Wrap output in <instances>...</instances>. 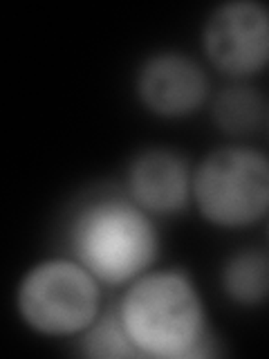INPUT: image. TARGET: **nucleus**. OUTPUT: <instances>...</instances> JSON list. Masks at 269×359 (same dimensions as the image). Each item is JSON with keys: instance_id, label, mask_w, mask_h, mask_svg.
Listing matches in <instances>:
<instances>
[{"instance_id": "obj_1", "label": "nucleus", "mask_w": 269, "mask_h": 359, "mask_svg": "<svg viewBox=\"0 0 269 359\" xmlns=\"http://www.w3.org/2000/svg\"><path fill=\"white\" fill-rule=\"evenodd\" d=\"M117 314L142 357H207L211 348L205 306L184 272H149L132 280Z\"/></svg>"}, {"instance_id": "obj_2", "label": "nucleus", "mask_w": 269, "mask_h": 359, "mask_svg": "<svg viewBox=\"0 0 269 359\" xmlns=\"http://www.w3.org/2000/svg\"><path fill=\"white\" fill-rule=\"evenodd\" d=\"M74 261L99 283H132L146 274L160 252L149 211L123 198L92 200L76 213L70 229Z\"/></svg>"}, {"instance_id": "obj_3", "label": "nucleus", "mask_w": 269, "mask_h": 359, "mask_svg": "<svg viewBox=\"0 0 269 359\" xmlns=\"http://www.w3.org/2000/svg\"><path fill=\"white\" fill-rule=\"evenodd\" d=\"M200 213L218 227H247L269 211V157L247 146L209 153L193 175Z\"/></svg>"}, {"instance_id": "obj_4", "label": "nucleus", "mask_w": 269, "mask_h": 359, "mask_svg": "<svg viewBox=\"0 0 269 359\" xmlns=\"http://www.w3.org/2000/svg\"><path fill=\"white\" fill-rule=\"evenodd\" d=\"M99 280L78 261L50 258L34 265L18 285V312L43 334L88 330L99 317Z\"/></svg>"}, {"instance_id": "obj_5", "label": "nucleus", "mask_w": 269, "mask_h": 359, "mask_svg": "<svg viewBox=\"0 0 269 359\" xmlns=\"http://www.w3.org/2000/svg\"><path fill=\"white\" fill-rule=\"evenodd\" d=\"M205 50L222 72L244 76L269 65V7L231 0L207 18Z\"/></svg>"}, {"instance_id": "obj_6", "label": "nucleus", "mask_w": 269, "mask_h": 359, "mask_svg": "<svg viewBox=\"0 0 269 359\" xmlns=\"http://www.w3.org/2000/svg\"><path fill=\"white\" fill-rule=\"evenodd\" d=\"M205 70L182 52H160L144 61L137 72L142 104L162 117H184L207 99Z\"/></svg>"}, {"instance_id": "obj_7", "label": "nucleus", "mask_w": 269, "mask_h": 359, "mask_svg": "<svg viewBox=\"0 0 269 359\" xmlns=\"http://www.w3.org/2000/svg\"><path fill=\"white\" fill-rule=\"evenodd\" d=\"M132 200L149 213H175L193 194V177L182 155L168 149L139 153L128 168Z\"/></svg>"}, {"instance_id": "obj_8", "label": "nucleus", "mask_w": 269, "mask_h": 359, "mask_svg": "<svg viewBox=\"0 0 269 359\" xmlns=\"http://www.w3.org/2000/svg\"><path fill=\"white\" fill-rule=\"evenodd\" d=\"M222 287L240 306H261L269 299V254L240 250L222 267Z\"/></svg>"}, {"instance_id": "obj_9", "label": "nucleus", "mask_w": 269, "mask_h": 359, "mask_svg": "<svg viewBox=\"0 0 269 359\" xmlns=\"http://www.w3.org/2000/svg\"><path fill=\"white\" fill-rule=\"evenodd\" d=\"M265 101L249 86H227L213 99V119L231 135H242L261 126Z\"/></svg>"}, {"instance_id": "obj_10", "label": "nucleus", "mask_w": 269, "mask_h": 359, "mask_svg": "<svg viewBox=\"0 0 269 359\" xmlns=\"http://www.w3.org/2000/svg\"><path fill=\"white\" fill-rule=\"evenodd\" d=\"M83 355L101 359H123V357H142L137 346L132 344L126 328L117 312L106 317H97L88 330H83Z\"/></svg>"}]
</instances>
